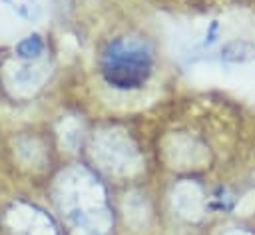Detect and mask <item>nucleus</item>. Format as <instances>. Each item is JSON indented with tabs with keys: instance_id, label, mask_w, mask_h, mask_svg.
Segmentation results:
<instances>
[{
	"instance_id": "2",
	"label": "nucleus",
	"mask_w": 255,
	"mask_h": 235,
	"mask_svg": "<svg viewBox=\"0 0 255 235\" xmlns=\"http://www.w3.org/2000/svg\"><path fill=\"white\" fill-rule=\"evenodd\" d=\"M44 40L40 34H30L26 38H22L18 44H16V56L20 60H36L44 54Z\"/></svg>"
},
{
	"instance_id": "5",
	"label": "nucleus",
	"mask_w": 255,
	"mask_h": 235,
	"mask_svg": "<svg viewBox=\"0 0 255 235\" xmlns=\"http://www.w3.org/2000/svg\"><path fill=\"white\" fill-rule=\"evenodd\" d=\"M217 30H219V24H217V20H213V22H211V26H209V32H207V36H205V42H203V46H211V44L215 42Z\"/></svg>"
},
{
	"instance_id": "3",
	"label": "nucleus",
	"mask_w": 255,
	"mask_h": 235,
	"mask_svg": "<svg viewBox=\"0 0 255 235\" xmlns=\"http://www.w3.org/2000/svg\"><path fill=\"white\" fill-rule=\"evenodd\" d=\"M4 4L26 22H38L42 18V6L38 0H4Z\"/></svg>"
},
{
	"instance_id": "4",
	"label": "nucleus",
	"mask_w": 255,
	"mask_h": 235,
	"mask_svg": "<svg viewBox=\"0 0 255 235\" xmlns=\"http://www.w3.org/2000/svg\"><path fill=\"white\" fill-rule=\"evenodd\" d=\"M249 54H251V44L245 40H233L221 48V60L225 62H243L249 58Z\"/></svg>"
},
{
	"instance_id": "1",
	"label": "nucleus",
	"mask_w": 255,
	"mask_h": 235,
	"mask_svg": "<svg viewBox=\"0 0 255 235\" xmlns=\"http://www.w3.org/2000/svg\"><path fill=\"white\" fill-rule=\"evenodd\" d=\"M153 70V50L137 36H122L110 42L102 54V76L108 86L128 92L141 88Z\"/></svg>"
}]
</instances>
